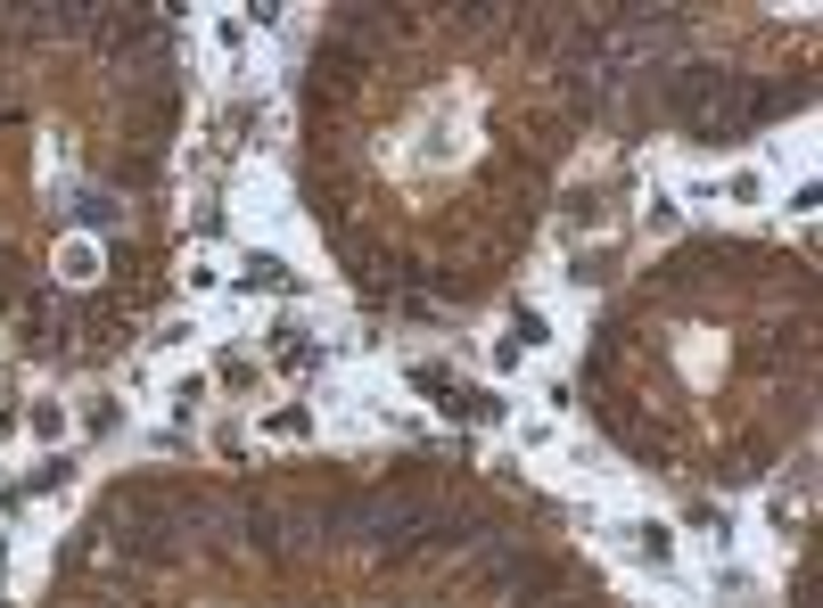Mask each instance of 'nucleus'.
<instances>
[{"mask_svg": "<svg viewBox=\"0 0 823 608\" xmlns=\"http://www.w3.org/2000/svg\"><path fill=\"white\" fill-rule=\"evenodd\" d=\"M108 535H124L132 559L165 568V559L189 551V518H182V501H165V494H115L108 501Z\"/></svg>", "mask_w": 823, "mask_h": 608, "instance_id": "1", "label": "nucleus"}, {"mask_svg": "<svg viewBox=\"0 0 823 608\" xmlns=\"http://www.w3.org/2000/svg\"><path fill=\"white\" fill-rule=\"evenodd\" d=\"M783 108H799V91H783V83H733V74H725V83L700 99L692 132H700V140H741V132L774 124Z\"/></svg>", "mask_w": 823, "mask_h": 608, "instance_id": "2", "label": "nucleus"}, {"mask_svg": "<svg viewBox=\"0 0 823 608\" xmlns=\"http://www.w3.org/2000/svg\"><path fill=\"white\" fill-rule=\"evenodd\" d=\"M469 575H478L487 592H503V600H519V608H543V600H561V584H568V575L552 568L543 551H527V543H487Z\"/></svg>", "mask_w": 823, "mask_h": 608, "instance_id": "3", "label": "nucleus"}, {"mask_svg": "<svg viewBox=\"0 0 823 608\" xmlns=\"http://www.w3.org/2000/svg\"><path fill=\"white\" fill-rule=\"evenodd\" d=\"M272 362H281V370H288V379H314V362H321V353H314V337H297V330H281V346H272Z\"/></svg>", "mask_w": 823, "mask_h": 608, "instance_id": "4", "label": "nucleus"}, {"mask_svg": "<svg viewBox=\"0 0 823 608\" xmlns=\"http://www.w3.org/2000/svg\"><path fill=\"white\" fill-rule=\"evenodd\" d=\"M247 288H272V296H288L297 280H288V263H281V256H256V263H247Z\"/></svg>", "mask_w": 823, "mask_h": 608, "instance_id": "5", "label": "nucleus"}, {"mask_svg": "<svg viewBox=\"0 0 823 608\" xmlns=\"http://www.w3.org/2000/svg\"><path fill=\"white\" fill-rule=\"evenodd\" d=\"M543 608H593V600H543Z\"/></svg>", "mask_w": 823, "mask_h": 608, "instance_id": "6", "label": "nucleus"}]
</instances>
